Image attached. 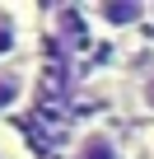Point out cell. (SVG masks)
Listing matches in <instances>:
<instances>
[{
	"instance_id": "cell-6",
	"label": "cell",
	"mask_w": 154,
	"mask_h": 159,
	"mask_svg": "<svg viewBox=\"0 0 154 159\" xmlns=\"http://www.w3.org/2000/svg\"><path fill=\"white\" fill-rule=\"evenodd\" d=\"M0 159H5V154H0Z\"/></svg>"
},
{
	"instance_id": "cell-3",
	"label": "cell",
	"mask_w": 154,
	"mask_h": 159,
	"mask_svg": "<svg viewBox=\"0 0 154 159\" xmlns=\"http://www.w3.org/2000/svg\"><path fill=\"white\" fill-rule=\"evenodd\" d=\"M28 98V75L24 70H0V112H14Z\"/></svg>"
},
{
	"instance_id": "cell-1",
	"label": "cell",
	"mask_w": 154,
	"mask_h": 159,
	"mask_svg": "<svg viewBox=\"0 0 154 159\" xmlns=\"http://www.w3.org/2000/svg\"><path fill=\"white\" fill-rule=\"evenodd\" d=\"M94 19L103 28H131L145 19V5H135V0H108V5H94Z\"/></svg>"
},
{
	"instance_id": "cell-5",
	"label": "cell",
	"mask_w": 154,
	"mask_h": 159,
	"mask_svg": "<svg viewBox=\"0 0 154 159\" xmlns=\"http://www.w3.org/2000/svg\"><path fill=\"white\" fill-rule=\"evenodd\" d=\"M140 98H145V108H149V112H154V70H149V75H145V84H140Z\"/></svg>"
},
{
	"instance_id": "cell-2",
	"label": "cell",
	"mask_w": 154,
	"mask_h": 159,
	"mask_svg": "<svg viewBox=\"0 0 154 159\" xmlns=\"http://www.w3.org/2000/svg\"><path fill=\"white\" fill-rule=\"evenodd\" d=\"M75 159H121V145L112 131H84L80 140H75Z\"/></svg>"
},
{
	"instance_id": "cell-4",
	"label": "cell",
	"mask_w": 154,
	"mask_h": 159,
	"mask_svg": "<svg viewBox=\"0 0 154 159\" xmlns=\"http://www.w3.org/2000/svg\"><path fill=\"white\" fill-rule=\"evenodd\" d=\"M14 47H19V28H14L10 19H0V61H5Z\"/></svg>"
}]
</instances>
